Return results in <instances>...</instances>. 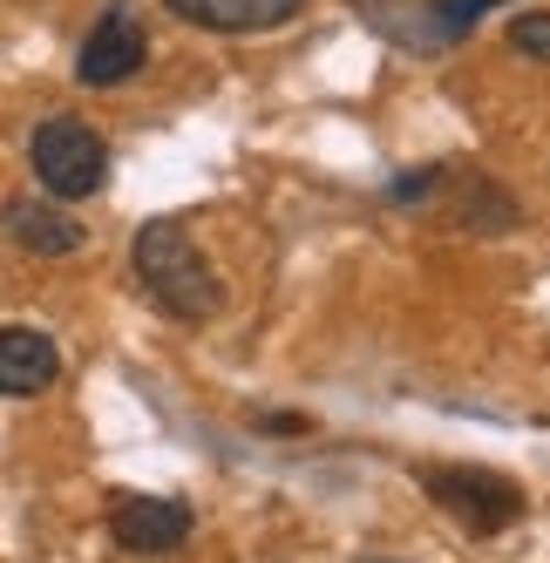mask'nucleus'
<instances>
[{"label": "nucleus", "mask_w": 550, "mask_h": 563, "mask_svg": "<svg viewBox=\"0 0 550 563\" xmlns=\"http://www.w3.org/2000/svg\"><path fill=\"white\" fill-rule=\"evenodd\" d=\"M190 522H198V509L184 496H123L109 509V537L123 556H170L190 543Z\"/></svg>", "instance_id": "7"}, {"label": "nucleus", "mask_w": 550, "mask_h": 563, "mask_svg": "<svg viewBox=\"0 0 550 563\" xmlns=\"http://www.w3.org/2000/svg\"><path fill=\"white\" fill-rule=\"evenodd\" d=\"M421 489L442 516H455L469 537H503L509 522H524V489L503 468H476V462H428Z\"/></svg>", "instance_id": "2"}, {"label": "nucleus", "mask_w": 550, "mask_h": 563, "mask_svg": "<svg viewBox=\"0 0 550 563\" xmlns=\"http://www.w3.org/2000/svg\"><path fill=\"white\" fill-rule=\"evenodd\" d=\"M143 62H150V34H143L136 8H130V0H109L102 21L89 27L82 55H75V82H82V89H123Z\"/></svg>", "instance_id": "4"}, {"label": "nucleus", "mask_w": 550, "mask_h": 563, "mask_svg": "<svg viewBox=\"0 0 550 563\" xmlns=\"http://www.w3.org/2000/svg\"><path fill=\"white\" fill-rule=\"evenodd\" d=\"M252 428L272 434V441H306V434H312V415H258Z\"/></svg>", "instance_id": "12"}, {"label": "nucleus", "mask_w": 550, "mask_h": 563, "mask_svg": "<svg viewBox=\"0 0 550 563\" xmlns=\"http://www.w3.org/2000/svg\"><path fill=\"white\" fill-rule=\"evenodd\" d=\"M62 380V346L42 327H0V394L34 400Z\"/></svg>", "instance_id": "9"}, {"label": "nucleus", "mask_w": 550, "mask_h": 563, "mask_svg": "<svg viewBox=\"0 0 550 563\" xmlns=\"http://www.w3.org/2000/svg\"><path fill=\"white\" fill-rule=\"evenodd\" d=\"M490 8H496V0H408L402 14H395V8H374V27H381L395 48L436 62V55H449Z\"/></svg>", "instance_id": "5"}, {"label": "nucleus", "mask_w": 550, "mask_h": 563, "mask_svg": "<svg viewBox=\"0 0 550 563\" xmlns=\"http://www.w3.org/2000/svg\"><path fill=\"white\" fill-rule=\"evenodd\" d=\"M0 224H8V238L34 258H68V252H82V238H89L82 218H68V205H55V197H8Z\"/></svg>", "instance_id": "8"}, {"label": "nucleus", "mask_w": 550, "mask_h": 563, "mask_svg": "<svg viewBox=\"0 0 550 563\" xmlns=\"http://www.w3.org/2000/svg\"><path fill=\"white\" fill-rule=\"evenodd\" d=\"M28 164H34V184H42L55 205H82V197H96L109 184V143L82 115H48L28 143Z\"/></svg>", "instance_id": "3"}, {"label": "nucleus", "mask_w": 550, "mask_h": 563, "mask_svg": "<svg viewBox=\"0 0 550 563\" xmlns=\"http://www.w3.org/2000/svg\"><path fill=\"white\" fill-rule=\"evenodd\" d=\"M509 48H517L524 62H543L550 68V14L543 8H524L517 21H509Z\"/></svg>", "instance_id": "11"}, {"label": "nucleus", "mask_w": 550, "mask_h": 563, "mask_svg": "<svg viewBox=\"0 0 550 563\" xmlns=\"http://www.w3.org/2000/svg\"><path fill=\"white\" fill-rule=\"evenodd\" d=\"M436 197H442V218H449L455 231H476V238H503V231L524 224V205H517V197H509L496 177H483V170L442 164L436 190H428V205H436Z\"/></svg>", "instance_id": "6"}, {"label": "nucleus", "mask_w": 550, "mask_h": 563, "mask_svg": "<svg viewBox=\"0 0 550 563\" xmlns=\"http://www.w3.org/2000/svg\"><path fill=\"white\" fill-rule=\"evenodd\" d=\"M130 272H136V292L156 312L184 319V327H205V319L224 312V278L184 218H150L130 245Z\"/></svg>", "instance_id": "1"}, {"label": "nucleus", "mask_w": 550, "mask_h": 563, "mask_svg": "<svg viewBox=\"0 0 550 563\" xmlns=\"http://www.w3.org/2000/svg\"><path fill=\"white\" fill-rule=\"evenodd\" d=\"M164 8L205 34H272L286 27L306 0H164Z\"/></svg>", "instance_id": "10"}, {"label": "nucleus", "mask_w": 550, "mask_h": 563, "mask_svg": "<svg viewBox=\"0 0 550 563\" xmlns=\"http://www.w3.org/2000/svg\"><path fill=\"white\" fill-rule=\"evenodd\" d=\"M353 563H387V556H353Z\"/></svg>", "instance_id": "13"}]
</instances>
